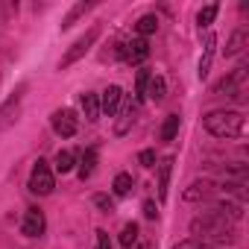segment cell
Returning a JSON list of instances; mask_svg holds the SVG:
<instances>
[{"instance_id":"1","label":"cell","mask_w":249,"mask_h":249,"mask_svg":"<svg viewBox=\"0 0 249 249\" xmlns=\"http://www.w3.org/2000/svg\"><path fill=\"white\" fill-rule=\"evenodd\" d=\"M191 234L199 237V240H205V243H211V246H217V249L237 243L234 223H231L229 217H223L217 208H208V211H202L199 217H194V220H191Z\"/></svg>"},{"instance_id":"2","label":"cell","mask_w":249,"mask_h":249,"mask_svg":"<svg viewBox=\"0 0 249 249\" xmlns=\"http://www.w3.org/2000/svg\"><path fill=\"white\" fill-rule=\"evenodd\" d=\"M205 129L214 135V138H243L246 135V117L243 111L237 108H214L205 114Z\"/></svg>"},{"instance_id":"3","label":"cell","mask_w":249,"mask_h":249,"mask_svg":"<svg viewBox=\"0 0 249 249\" xmlns=\"http://www.w3.org/2000/svg\"><path fill=\"white\" fill-rule=\"evenodd\" d=\"M246 71H249L246 65H237L231 73H226V76L211 88V94H217V97H234V100L243 103V100H246V76H249Z\"/></svg>"},{"instance_id":"4","label":"cell","mask_w":249,"mask_h":249,"mask_svg":"<svg viewBox=\"0 0 249 249\" xmlns=\"http://www.w3.org/2000/svg\"><path fill=\"white\" fill-rule=\"evenodd\" d=\"M27 188H30L36 196H47V194H53V188H56V176H53V170H50V164H47L44 159H38V161L33 164Z\"/></svg>"},{"instance_id":"5","label":"cell","mask_w":249,"mask_h":249,"mask_svg":"<svg viewBox=\"0 0 249 249\" xmlns=\"http://www.w3.org/2000/svg\"><path fill=\"white\" fill-rule=\"evenodd\" d=\"M97 38H100V27H91L85 36H79V38H76V41L68 47V53L59 59V68L65 71V68H71L73 62H79V59H82V56H85V53L94 47V41H97Z\"/></svg>"},{"instance_id":"6","label":"cell","mask_w":249,"mask_h":249,"mask_svg":"<svg viewBox=\"0 0 249 249\" xmlns=\"http://www.w3.org/2000/svg\"><path fill=\"white\" fill-rule=\"evenodd\" d=\"M50 126L59 138H73L76 129H79V117H76L73 108H56L50 114Z\"/></svg>"},{"instance_id":"7","label":"cell","mask_w":249,"mask_h":249,"mask_svg":"<svg viewBox=\"0 0 249 249\" xmlns=\"http://www.w3.org/2000/svg\"><path fill=\"white\" fill-rule=\"evenodd\" d=\"M117 56L123 62H129V65H144L150 59V44H147V38H132L129 44L117 47Z\"/></svg>"},{"instance_id":"8","label":"cell","mask_w":249,"mask_h":249,"mask_svg":"<svg viewBox=\"0 0 249 249\" xmlns=\"http://www.w3.org/2000/svg\"><path fill=\"white\" fill-rule=\"evenodd\" d=\"M47 229V220H44V211L41 208H27L24 220H21V234L27 237H41Z\"/></svg>"},{"instance_id":"9","label":"cell","mask_w":249,"mask_h":249,"mask_svg":"<svg viewBox=\"0 0 249 249\" xmlns=\"http://www.w3.org/2000/svg\"><path fill=\"white\" fill-rule=\"evenodd\" d=\"M21 100H24V85L0 106V129H6L9 123H15L18 120V108H21Z\"/></svg>"},{"instance_id":"10","label":"cell","mask_w":249,"mask_h":249,"mask_svg":"<svg viewBox=\"0 0 249 249\" xmlns=\"http://www.w3.org/2000/svg\"><path fill=\"white\" fill-rule=\"evenodd\" d=\"M217 191V185L211 182V179H196V182H191L188 188H185V202H199V199H208L211 194Z\"/></svg>"},{"instance_id":"11","label":"cell","mask_w":249,"mask_h":249,"mask_svg":"<svg viewBox=\"0 0 249 249\" xmlns=\"http://www.w3.org/2000/svg\"><path fill=\"white\" fill-rule=\"evenodd\" d=\"M120 103H123V91H120V85H108V88L100 94V111H106L108 117L117 114Z\"/></svg>"},{"instance_id":"12","label":"cell","mask_w":249,"mask_h":249,"mask_svg":"<svg viewBox=\"0 0 249 249\" xmlns=\"http://www.w3.org/2000/svg\"><path fill=\"white\" fill-rule=\"evenodd\" d=\"M249 44V33H246V27H237L231 36H229V41H226V59H231V56H237V53H243V47Z\"/></svg>"},{"instance_id":"13","label":"cell","mask_w":249,"mask_h":249,"mask_svg":"<svg viewBox=\"0 0 249 249\" xmlns=\"http://www.w3.org/2000/svg\"><path fill=\"white\" fill-rule=\"evenodd\" d=\"M170 173H173V156H164L159 161V199H167V188H170Z\"/></svg>"},{"instance_id":"14","label":"cell","mask_w":249,"mask_h":249,"mask_svg":"<svg viewBox=\"0 0 249 249\" xmlns=\"http://www.w3.org/2000/svg\"><path fill=\"white\" fill-rule=\"evenodd\" d=\"M79 106H82V114H85L88 123H97V120H100V94L85 91L82 100H79Z\"/></svg>"},{"instance_id":"15","label":"cell","mask_w":249,"mask_h":249,"mask_svg":"<svg viewBox=\"0 0 249 249\" xmlns=\"http://www.w3.org/2000/svg\"><path fill=\"white\" fill-rule=\"evenodd\" d=\"M132 126V103L123 100L120 108H117V123H114V135H126Z\"/></svg>"},{"instance_id":"16","label":"cell","mask_w":249,"mask_h":249,"mask_svg":"<svg viewBox=\"0 0 249 249\" xmlns=\"http://www.w3.org/2000/svg\"><path fill=\"white\" fill-rule=\"evenodd\" d=\"M214 47H217V36L214 33H208V38H205V53H202V59H199V79H205L208 76V71H211V59H214Z\"/></svg>"},{"instance_id":"17","label":"cell","mask_w":249,"mask_h":249,"mask_svg":"<svg viewBox=\"0 0 249 249\" xmlns=\"http://www.w3.org/2000/svg\"><path fill=\"white\" fill-rule=\"evenodd\" d=\"M144 97H150L153 103H164V97H167V82H164L161 76H150Z\"/></svg>"},{"instance_id":"18","label":"cell","mask_w":249,"mask_h":249,"mask_svg":"<svg viewBox=\"0 0 249 249\" xmlns=\"http://www.w3.org/2000/svg\"><path fill=\"white\" fill-rule=\"evenodd\" d=\"M94 170H97V147H88V150L82 153V161H79V179H82V182L91 179Z\"/></svg>"},{"instance_id":"19","label":"cell","mask_w":249,"mask_h":249,"mask_svg":"<svg viewBox=\"0 0 249 249\" xmlns=\"http://www.w3.org/2000/svg\"><path fill=\"white\" fill-rule=\"evenodd\" d=\"M179 126H182V117H179V114H167V117H164V123H161V132H159V138L170 144V141L179 135Z\"/></svg>"},{"instance_id":"20","label":"cell","mask_w":249,"mask_h":249,"mask_svg":"<svg viewBox=\"0 0 249 249\" xmlns=\"http://www.w3.org/2000/svg\"><path fill=\"white\" fill-rule=\"evenodd\" d=\"M88 9H94V3H91V0H88V3H85V0H79V3H76V6H73L68 15H65V21H62V30H71V27H73V24H76V21H79V18L88 12Z\"/></svg>"},{"instance_id":"21","label":"cell","mask_w":249,"mask_h":249,"mask_svg":"<svg viewBox=\"0 0 249 249\" xmlns=\"http://www.w3.org/2000/svg\"><path fill=\"white\" fill-rule=\"evenodd\" d=\"M111 188H114V196H129L132 188H135V179L129 173H117L114 182H111Z\"/></svg>"},{"instance_id":"22","label":"cell","mask_w":249,"mask_h":249,"mask_svg":"<svg viewBox=\"0 0 249 249\" xmlns=\"http://www.w3.org/2000/svg\"><path fill=\"white\" fill-rule=\"evenodd\" d=\"M53 164H56V173H62V176H65V173H71V170L76 167V156H73L71 150H59Z\"/></svg>"},{"instance_id":"23","label":"cell","mask_w":249,"mask_h":249,"mask_svg":"<svg viewBox=\"0 0 249 249\" xmlns=\"http://www.w3.org/2000/svg\"><path fill=\"white\" fill-rule=\"evenodd\" d=\"M138 234H141V231H138V223H126V226L120 229V246H123V249H132V246L138 243Z\"/></svg>"},{"instance_id":"24","label":"cell","mask_w":249,"mask_h":249,"mask_svg":"<svg viewBox=\"0 0 249 249\" xmlns=\"http://www.w3.org/2000/svg\"><path fill=\"white\" fill-rule=\"evenodd\" d=\"M217 12H220V3H208V6H202V9L196 12V24H199V30L211 27L214 18H217Z\"/></svg>"},{"instance_id":"25","label":"cell","mask_w":249,"mask_h":249,"mask_svg":"<svg viewBox=\"0 0 249 249\" xmlns=\"http://www.w3.org/2000/svg\"><path fill=\"white\" fill-rule=\"evenodd\" d=\"M135 30H138V38H147V36H153L159 30V18L156 15H144V18H138Z\"/></svg>"},{"instance_id":"26","label":"cell","mask_w":249,"mask_h":249,"mask_svg":"<svg viewBox=\"0 0 249 249\" xmlns=\"http://www.w3.org/2000/svg\"><path fill=\"white\" fill-rule=\"evenodd\" d=\"M91 202H94L103 214H111V211H114V199H111L108 194H94V196H91Z\"/></svg>"},{"instance_id":"27","label":"cell","mask_w":249,"mask_h":249,"mask_svg":"<svg viewBox=\"0 0 249 249\" xmlns=\"http://www.w3.org/2000/svg\"><path fill=\"white\" fill-rule=\"evenodd\" d=\"M147 82H150V71H147V68H141V71H138V76H135V97H138V100H144Z\"/></svg>"},{"instance_id":"28","label":"cell","mask_w":249,"mask_h":249,"mask_svg":"<svg viewBox=\"0 0 249 249\" xmlns=\"http://www.w3.org/2000/svg\"><path fill=\"white\" fill-rule=\"evenodd\" d=\"M173 249H217V246H211V243H205V240H199V237H188V240L176 243Z\"/></svg>"},{"instance_id":"29","label":"cell","mask_w":249,"mask_h":249,"mask_svg":"<svg viewBox=\"0 0 249 249\" xmlns=\"http://www.w3.org/2000/svg\"><path fill=\"white\" fill-rule=\"evenodd\" d=\"M156 161H159L156 150H141V153H138V164H141V167L150 170V167H156Z\"/></svg>"},{"instance_id":"30","label":"cell","mask_w":249,"mask_h":249,"mask_svg":"<svg viewBox=\"0 0 249 249\" xmlns=\"http://www.w3.org/2000/svg\"><path fill=\"white\" fill-rule=\"evenodd\" d=\"M94 234H97V246H94V249H111V237H108L106 229H97Z\"/></svg>"},{"instance_id":"31","label":"cell","mask_w":249,"mask_h":249,"mask_svg":"<svg viewBox=\"0 0 249 249\" xmlns=\"http://www.w3.org/2000/svg\"><path fill=\"white\" fill-rule=\"evenodd\" d=\"M144 217H147V220H156V217H159V208H156V202H153V199H147V202H144Z\"/></svg>"}]
</instances>
